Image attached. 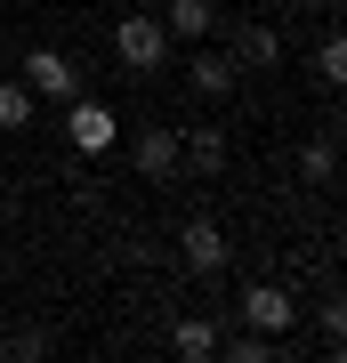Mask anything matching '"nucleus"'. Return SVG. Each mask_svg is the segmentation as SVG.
Listing matches in <instances>:
<instances>
[{"label": "nucleus", "mask_w": 347, "mask_h": 363, "mask_svg": "<svg viewBox=\"0 0 347 363\" xmlns=\"http://www.w3.org/2000/svg\"><path fill=\"white\" fill-rule=\"evenodd\" d=\"M170 49H178V40H170V25H162L154 9H129L121 25H114V57H121L129 73H162Z\"/></svg>", "instance_id": "nucleus-1"}, {"label": "nucleus", "mask_w": 347, "mask_h": 363, "mask_svg": "<svg viewBox=\"0 0 347 363\" xmlns=\"http://www.w3.org/2000/svg\"><path fill=\"white\" fill-rule=\"evenodd\" d=\"M234 315H243L250 331H267V339H283V331L299 323V298H291L283 283H250L243 298H234Z\"/></svg>", "instance_id": "nucleus-2"}, {"label": "nucleus", "mask_w": 347, "mask_h": 363, "mask_svg": "<svg viewBox=\"0 0 347 363\" xmlns=\"http://www.w3.org/2000/svg\"><path fill=\"white\" fill-rule=\"evenodd\" d=\"M65 138H73V154H105V145L121 138V121H114V105H97V97H65Z\"/></svg>", "instance_id": "nucleus-3"}, {"label": "nucleus", "mask_w": 347, "mask_h": 363, "mask_svg": "<svg viewBox=\"0 0 347 363\" xmlns=\"http://www.w3.org/2000/svg\"><path fill=\"white\" fill-rule=\"evenodd\" d=\"M25 89L49 97V105H65V97H81V65L57 57V49H25Z\"/></svg>", "instance_id": "nucleus-4"}, {"label": "nucleus", "mask_w": 347, "mask_h": 363, "mask_svg": "<svg viewBox=\"0 0 347 363\" xmlns=\"http://www.w3.org/2000/svg\"><path fill=\"white\" fill-rule=\"evenodd\" d=\"M129 169H138L145 186L178 178V130H138V138H129Z\"/></svg>", "instance_id": "nucleus-5"}, {"label": "nucleus", "mask_w": 347, "mask_h": 363, "mask_svg": "<svg viewBox=\"0 0 347 363\" xmlns=\"http://www.w3.org/2000/svg\"><path fill=\"white\" fill-rule=\"evenodd\" d=\"M234 73H275V65H283V33H275V25H234Z\"/></svg>", "instance_id": "nucleus-6"}, {"label": "nucleus", "mask_w": 347, "mask_h": 363, "mask_svg": "<svg viewBox=\"0 0 347 363\" xmlns=\"http://www.w3.org/2000/svg\"><path fill=\"white\" fill-rule=\"evenodd\" d=\"M162 25H170V40H186V49H194V40H210V33H219V0H162Z\"/></svg>", "instance_id": "nucleus-7"}, {"label": "nucleus", "mask_w": 347, "mask_h": 363, "mask_svg": "<svg viewBox=\"0 0 347 363\" xmlns=\"http://www.w3.org/2000/svg\"><path fill=\"white\" fill-rule=\"evenodd\" d=\"M186 81H194V97H226V89H234V57L194 40V49H186Z\"/></svg>", "instance_id": "nucleus-8"}, {"label": "nucleus", "mask_w": 347, "mask_h": 363, "mask_svg": "<svg viewBox=\"0 0 347 363\" xmlns=\"http://www.w3.org/2000/svg\"><path fill=\"white\" fill-rule=\"evenodd\" d=\"M178 242H186V267H194V274H219V267L234 259V242H226L210 218H186V234H178Z\"/></svg>", "instance_id": "nucleus-9"}, {"label": "nucleus", "mask_w": 347, "mask_h": 363, "mask_svg": "<svg viewBox=\"0 0 347 363\" xmlns=\"http://www.w3.org/2000/svg\"><path fill=\"white\" fill-rule=\"evenodd\" d=\"M178 169L219 178V169H226V130H210V121H202V130H186V138H178Z\"/></svg>", "instance_id": "nucleus-10"}, {"label": "nucleus", "mask_w": 347, "mask_h": 363, "mask_svg": "<svg viewBox=\"0 0 347 363\" xmlns=\"http://www.w3.org/2000/svg\"><path fill=\"white\" fill-rule=\"evenodd\" d=\"M315 89H347V33H323V49H315Z\"/></svg>", "instance_id": "nucleus-11"}, {"label": "nucleus", "mask_w": 347, "mask_h": 363, "mask_svg": "<svg viewBox=\"0 0 347 363\" xmlns=\"http://www.w3.org/2000/svg\"><path fill=\"white\" fill-rule=\"evenodd\" d=\"M33 113H40V97L25 89V73H16V81H0V130H25Z\"/></svg>", "instance_id": "nucleus-12"}, {"label": "nucleus", "mask_w": 347, "mask_h": 363, "mask_svg": "<svg viewBox=\"0 0 347 363\" xmlns=\"http://www.w3.org/2000/svg\"><path fill=\"white\" fill-rule=\"evenodd\" d=\"M170 347H178V355H194V363H202V355H219V323H202V315H186V323L170 331Z\"/></svg>", "instance_id": "nucleus-13"}, {"label": "nucleus", "mask_w": 347, "mask_h": 363, "mask_svg": "<svg viewBox=\"0 0 347 363\" xmlns=\"http://www.w3.org/2000/svg\"><path fill=\"white\" fill-rule=\"evenodd\" d=\"M0 355L9 363H40V355H57V339L49 331H0Z\"/></svg>", "instance_id": "nucleus-14"}, {"label": "nucleus", "mask_w": 347, "mask_h": 363, "mask_svg": "<svg viewBox=\"0 0 347 363\" xmlns=\"http://www.w3.org/2000/svg\"><path fill=\"white\" fill-rule=\"evenodd\" d=\"M331 169H339V154H331V145H307V154H299V178H307V186H323V178H331Z\"/></svg>", "instance_id": "nucleus-15"}, {"label": "nucleus", "mask_w": 347, "mask_h": 363, "mask_svg": "<svg viewBox=\"0 0 347 363\" xmlns=\"http://www.w3.org/2000/svg\"><path fill=\"white\" fill-rule=\"evenodd\" d=\"M323 331H331V339L347 331V298H331V307H323Z\"/></svg>", "instance_id": "nucleus-16"}, {"label": "nucleus", "mask_w": 347, "mask_h": 363, "mask_svg": "<svg viewBox=\"0 0 347 363\" xmlns=\"http://www.w3.org/2000/svg\"><path fill=\"white\" fill-rule=\"evenodd\" d=\"M331 355H339V363H347V331H339V339H331Z\"/></svg>", "instance_id": "nucleus-17"}, {"label": "nucleus", "mask_w": 347, "mask_h": 363, "mask_svg": "<svg viewBox=\"0 0 347 363\" xmlns=\"http://www.w3.org/2000/svg\"><path fill=\"white\" fill-rule=\"evenodd\" d=\"M129 9H162V0H129Z\"/></svg>", "instance_id": "nucleus-18"}]
</instances>
